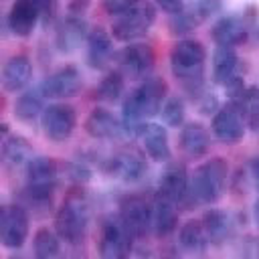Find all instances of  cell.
Instances as JSON below:
<instances>
[{
  "mask_svg": "<svg viewBox=\"0 0 259 259\" xmlns=\"http://www.w3.org/2000/svg\"><path fill=\"white\" fill-rule=\"evenodd\" d=\"M204 61H206L204 45L198 42V40H194V38H182V40H178L172 47V53H170V69H172V75L192 95H196L202 89Z\"/></svg>",
  "mask_w": 259,
  "mask_h": 259,
  "instance_id": "obj_1",
  "label": "cell"
},
{
  "mask_svg": "<svg viewBox=\"0 0 259 259\" xmlns=\"http://www.w3.org/2000/svg\"><path fill=\"white\" fill-rule=\"evenodd\" d=\"M89 225V204L83 194H69L55 214V231L69 245H79L85 239Z\"/></svg>",
  "mask_w": 259,
  "mask_h": 259,
  "instance_id": "obj_2",
  "label": "cell"
},
{
  "mask_svg": "<svg viewBox=\"0 0 259 259\" xmlns=\"http://www.w3.org/2000/svg\"><path fill=\"white\" fill-rule=\"evenodd\" d=\"M156 20V10L148 0H130L125 10L111 22V36L121 42L144 36Z\"/></svg>",
  "mask_w": 259,
  "mask_h": 259,
  "instance_id": "obj_3",
  "label": "cell"
},
{
  "mask_svg": "<svg viewBox=\"0 0 259 259\" xmlns=\"http://www.w3.org/2000/svg\"><path fill=\"white\" fill-rule=\"evenodd\" d=\"M229 166L223 158H210L192 174V196L200 202H217L227 186Z\"/></svg>",
  "mask_w": 259,
  "mask_h": 259,
  "instance_id": "obj_4",
  "label": "cell"
},
{
  "mask_svg": "<svg viewBox=\"0 0 259 259\" xmlns=\"http://www.w3.org/2000/svg\"><path fill=\"white\" fill-rule=\"evenodd\" d=\"M59 168L53 158L36 156L26 164V196L30 202H51L55 184H57Z\"/></svg>",
  "mask_w": 259,
  "mask_h": 259,
  "instance_id": "obj_5",
  "label": "cell"
},
{
  "mask_svg": "<svg viewBox=\"0 0 259 259\" xmlns=\"http://www.w3.org/2000/svg\"><path fill=\"white\" fill-rule=\"evenodd\" d=\"M134 239L136 237L125 227V223L119 214L117 217H107L101 225L99 255L105 257V259H121L130 253Z\"/></svg>",
  "mask_w": 259,
  "mask_h": 259,
  "instance_id": "obj_6",
  "label": "cell"
},
{
  "mask_svg": "<svg viewBox=\"0 0 259 259\" xmlns=\"http://www.w3.org/2000/svg\"><path fill=\"white\" fill-rule=\"evenodd\" d=\"M42 132L53 142H65L73 136L77 125V113L69 103H51L40 115Z\"/></svg>",
  "mask_w": 259,
  "mask_h": 259,
  "instance_id": "obj_7",
  "label": "cell"
},
{
  "mask_svg": "<svg viewBox=\"0 0 259 259\" xmlns=\"http://www.w3.org/2000/svg\"><path fill=\"white\" fill-rule=\"evenodd\" d=\"M28 237V214L18 204H4L0 210V241L8 249H18Z\"/></svg>",
  "mask_w": 259,
  "mask_h": 259,
  "instance_id": "obj_8",
  "label": "cell"
},
{
  "mask_svg": "<svg viewBox=\"0 0 259 259\" xmlns=\"http://www.w3.org/2000/svg\"><path fill=\"white\" fill-rule=\"evenodd\" d=\"M166 81L162 77H146L140 87H136L127 97L134 99L136 107L142 111L144 117H152L160 113L164 101H166Z\"/></svg>",
  "mask_w": 259,
  "mask_h": 259,
  "instance_id": "obj_9",
  "label": "cell"
},
{
  "mask_svg": "<svg viewBox=\"0 0 259 259\" xmlns=\"http://www.w3.org/2000/svg\"><path fill=\"white\" fill-rule=\"evenodd\" d=\"M210 130L219 142L235 144L245 136V119H243L241 111L237 109V105L229 101L227 105L219 107L217 113L212 115Z\"/></svg>",
  "mask_w": 259,
  "mask_h": 259,
  "instance_id": "obj_10",
  "label": "cell"
},
{
  "mask_svg": "<svg viewBox=\"0 0 259 259\" xmlns=\"http://www.w3.org/2000/svg\"><path fill=\"white\" fill-rule=\"evenodd\" d=\"M40 89L45 97H53V99L73 97L81 89V73L71 65L61 67L45 77V81L40 83Z\"/></svg>",
  "mask_w": 259,
  "mask_h": 259,
  "instance_id": "obj_11",
  "label": "cell"
},
{
  "mask_svg": "<svg viewBox=\"0 0 259 259\" xmlns=\"http://www.w3.org/2000/svg\"><path fill=\"white\" fill-rule=\"evenodd\" d=\"M119 217L123 219L125 227L132 231L136 239H142L150 233L152 229V206L140 198V196H130L121 202Z\"/></svg>",
  "mask_w": 259,
  "mask_h": 259,
  "instance_id": "obj_12",
  "label": "cell"
},
{
  "mask_svg": "<svg viewBox=\"0 0 259 259\" xmlns=\"http://www.w3.org/2000/svg\"><path fill=\"white\" fill-rule=\"evenodd\" d=\"M42 14V0H14L8 12V26L16 36H28Z\"/></svg>",
  "mask_w": 259,
  "mask_h": 259,
  "instance_id": "obj_13",
  "label": "cell"
},
{
  "mask_svg": "<svg viewBox=\"0 0 259 259\" xmlns=\"http://www.w3.org/2000/svg\"><path fill=\"white\" fill-rule=\"evenodd\" d=\"M154 61H156V55H154V49L150 45H144V42H134V45H127L121 55H119V65L125 73H130L132 77H144L150 73V69L154 67Z\"/></svg>",
  "mask_w": 259,
  "mask_h": 259,
  "instance_id": "obj_14",
  "label": "cell"
},
{
  "mask_svg": "<svg viewBox=\"0 0 259 259\" xmlns=\"http://www.w3.org/2000/svg\"><path fill=\"white\" fill-rule=\"evenodd\" d=\"M85 132L95 140H113L123 134V123L111 111L95 107L85 119Z\"/></svg>",
  "mask_w": 259,
  "mask_h": 259,
  "instance_id": "obj_15",
  "label": "cell"
},
{
  "mask_svg": "<svg viewBox=\"0 0 259 259\" xmlns=\"http://www.w3.org/2000/svg\"><path fill=\"white\" fill-rule=\"evenodd\" d=\"M32 75V65L30 59L26 55H14L6 61L4 69H2V87L8 93H16L20 91Z\"/></svg>",
  "mask_w": 259,
  "mask_h": 259,
  "instance_id": "obj_16",
  "label": "cell"
},
{
  "mask_svg": "<svg viewBox=\"0 0 259 259\" xmlns=\"http://www.w3.org/2000/svg\"><path fill=\"white\" fill-rule=\"evenodd\" d=\"M113 57V42L111 36L101 28H93L87 34V61L93 69H105Z\"/></svg>",
  "mask_w": 259,
  "mask_h": 259,
  "instance_id": "obj_17",
  "label": "cell"
},
{
  "mask_svg": "<svg viewBox=\"0 0 259 259\" xmlns=\"http://www.w3.org/2000/svg\"><path fill=\"white\" fill-rule=\"evenodd\" d=\"M109 172L125 182H136L146 172V160L142 154L134 150H125V152L115 154L109 160Z\"/></svg>",
  "mask_w": 259,
  "mask_h": 259,
  "instance_id": "obj_18",
  "label": "cell"
},
{
  "mask_svg": "<svg viewBox=\"0 0 259 259\" xmlns=\"http://www.w3.org/2000/svg\"><path fill=\"white\" fill-rule=\"evenodd\" d=\"M239 57L233 47H221L217 45V51L212 55V79L219 85H229L235 79H239Z\"/></svg>",
  "mask_w": 259,
  "mask_h": 259,
  "instance_id": "obj_19",
  "label": "cell"
},
{
  "mask_svg": "<svg viewBox=\"0 0 259 259\" xmlns=\"http://www.w3.org/2000/svg\"><path fill=\"white\" fill-rule=\"evenodd\" d=\"M210 34H212V40L221 47H237L247 38V26L243 18L231 14V16H223L221 20H217Z\"/></svg>",
  "mask_w": 259,
  "mask_h": 259,
  "instance_id": "obj_20",
  "label": "cell"
},
{
  "mask_svg": "<svg viewBox=\"0 0 259 259\" xmlns=\"http://www.w3.org/2000/svg\"><path fill=\"white\" fill-rule=\"evenodd\" d=\"M188 192V174L186 168L180 164H172L164 170L158 186V194L164 198H170L174 202H180Z\"/></svg>",
  "mask_w": 259,
  "mask_h": 259,
  "instance_id": "obj_21",
  "label": "cell"
},
{
  "mask_svg": "<svg viewBox=\"0 0 259 259\" xmlns=\"http://www.w3.org/2000/svg\"><path fill=\"white\" fill-rule=\"evenodd\" d=\"M87 34V24L81 14H69L57 30V47L61 53H71Z\"/></svg>",
  "mask_w": 259,
  "mask_h": 259,
  "instance_id": "obj_22",
  "label": "cell"
},
{
  "mask_svg": "<svg viewBox=\"0 0 259 259\" xmlns=\"http://www.w3.org/2000/svg\"><path fill=\"white\" fill-rule=\"evenodd\" d=\"M180 148L190 158H200L208 152V132L198 121H188L180 130Z\"/></svg>",
  "mask_w": 259,
  "mask_h": 259,
  "instance_id": "obj_23",
  "label": "cell"
},
{
  "mask_svg": "<svg viewBox=\"0 0 259 259\" xmlns=\"http://www.w3.org/2000/svg\"><path fill=\"white\" fill-rule=\"evenodd\" d=\"M178 225V212L174 206V200L164 198L158 194L156 202L152 204V229L158 237L170 235Z\"/></svg>",
  "mask_w": 259,
  "mask_h": 259,
  "instance_id": "obj_24",
  "label": "cell"
},
{
  "mask_svg": "<svg viewBox=\"0 0 259 259\" xmlns=\"http://www.w3.org/2000/svg\"><path fill=\"white\" fill-rule=\"evenodd\" d=\"M142 142H144V150L146 154L156 160V162H164L170 158V146H168V134L160 123H146L144 132H142Z\"/></svg>",
  "mask_w": 259,
  "mask_h": 259,
  "instance_id": "obj_25",
  "label": "cell"
},
{
  "mask_svg": "<svg viewBox=\"0 0 259 259\" xmlns=\"http://www.w3.org/2000/svg\"><path fill=\"white\" fill-rule=\"evenodd\" d=\"M208 16H210L208 10H206V8L202 6V2L198 0L196 4H192V6H188V8H182L180 12L172 14L168 26H170V30H172L174 34H186V32L194 30L196 26H200Z\"/></svg>",
  "mask_w": 259,
  "mask_h": 259,
  "instance_id": "obj_26",
  "label": "cell"
},
{
  "mask_svg": "<svg viewBox=\"0 0 259 259\" xmlns=\"http://www.w3.org/2000/svg\"><path fill=\"white\" fill-rule=\"evenodd\" d=\"M202 227H204V233L208 237V243L223 245L225 239L229 237L233 225H231V217L223 208H210L202 217Z\"/></svg>",
  "mask_w": 259,
  "mask_h": 259,
  "instance_id": "obj_27",
  "label": "cell"
},
{
  "mask_svg": "<svg viewBox=\"0 0 259 259\" xmlns=\"http://www.w3.org/2000/svg\"><path fill=\"white\" fill-rule=\"evenodd\" d=\"M178 241H180V247L188 253H202L208 245V237L204 233V227H202V221H186L182 227H180V233H178Z\"/></svg>",
  "mask_w": 259,
  "mask_h": 259,
  "instance_id": "obj_28",
  "label": "cell"
},
{
  "mask_svg": "<svg viewBox=\"0 0 259 259\" xmlns=\"http://www.w3.org/2000/svg\"><path fill=\"white\" fill-rule=\"evenodd\" d=\"M42 89L38 87V89H28V91H24L18 99H16V103H14V115H16V119H20V121H32V119H36L38 115H42Z\"/></svg>",
  "mask_w": 259,
  "mask_h": 259,
  "instance_id": "obj_29",
  "label": "cell"
},
{
  "mask_svg": "<svg viewBox=\"0 0 259 259\" xmlns=\"http://www.w3.org/2000/svg\"><path fill=\"white\" fill-rule=\"evenodd\" d=\"M30 158V144L22 136H4L2 140V162L16 168Z\"/></svg>",
  "mask_w": 259,
  "mask_h": 259,
  "instance_id": "obj_30",
  "label": "cell"
},
{
  "mask_svg": "<svg viewBox=\"0 0 259 259\" xmlns=\"http://www.w3.org/2000/svg\"><path fill=\"white\" fill-rule=\"evenodd\" d=\"M32 247H34V255L38 259L57 257L59 251H61V237H59V233H53L49 229H38L34 233Z\"/></svg>",
  "mask_w": 259,
  "mask_h": 259,
  "instance_id": "obj_31",
  "label": "cell"
},
{
  "mask_svg": "<svg viewBox=\"0 0 259 259\" xmlns=\"http://www.w3.org/2000/svg\"><path fill=\"white\" fill-rule=\"evenodd\" d=\"M123 93V75L119 71H109L101 81H99V87H97V97L101 101H117Z\"/></svg>",
  "mask_w": 259,
  "mask_h": 259,
  "instance_id": "obj_32",
  "label": "cell"
},
{
  "mask_svg": "<svg viewBox=\"0 0 259 259\" xmlns=\"http://www.w3.org/2000/svg\"><path fill=\"white\" fill-rule=\"evenodd\" d=\"M184 113H186V109H184V101H182L178 95H168L166 101H164V105H162V109H160V115H162L164 123L170 125V127H178V125H182V121H184Z\"/></svg>",
  "mask_w": 259,
  "mask_h": 259,
  "instance_id": "obj_33",
  "label": "cell"
},
{
  "mask_svg": "<svg viewBox=\"0 0 259 259\" xmlns=\"http://www.w3.org/2000/svg\"><path fill=\"white\" fill-rule=\"evenodd\" d=\"M127 2H130V0H101L103 8H105V10H107L111 16H117V14H121V12L125 10Z\"/></svg>",
  "mask_w": 259,
  "mask_h": 259,
  "instance_id": "obj_34",
  "label": "cell"
},
{
  "mask_svg": "<svg viewBox=\"0 0 259 259\" xmlns=\"http://www.w3.org/2000/svg\"><path fill=\"white\" fill-rule=\"evenodd\" d=\"M162 10H166L168 14H176V12H180L182 8H184V4H182V0H154Z\"/></svg>",
  "mask_w": 259,
  "mask_h": 259,
  "instance_id": "obj_35",
  "label": "cell"
},
{
  "mask_svg": "<svg viewBox=\"0 0 259 259\" xmlns=\"http://www.w3.org/2000/svg\"><path fill=\"white\" fill-rule=\"evenodd\" d=\"M214 109H217V99H214V95H204V97H202V103H200V111L206 113V115H210V113H217Z\"/></svg>",
  "mask_w": 259,
  "mask_h": 259,
  "instance_id": "obj_36",
  "label": "cell"
},
{
  "mask_svg": "<svg viewBox=\"0 0 259 259\" xmlns=\"http://www.w3.org/2000/svg\"><path fill=\"white\" fill-rule=\"evenodd\" d=\"M249 168H251L253 180H255V184H257V188H259V154H255V156L251 158V164H249Z\"/></svg>",
  "mask_w": 259,
  "mask_h": 259,
  "instance_id": "obj_37",
  "label": "cell"
},
{
  "mask_svg": "<svg viewBox=\"0 0 259 259\" xmlns=\"http://www.w3.org/2000/svg\"><path fill=\"white\" fill-rule=\"evenodd\" d=\"M255 219H257V225H259V198L255 202Z\"/></svg>",
  "mask_w": 259,
  "mask_h": 259,
  "instance_id": "obj_38",
  "label": "cell"
}]
</instances>
